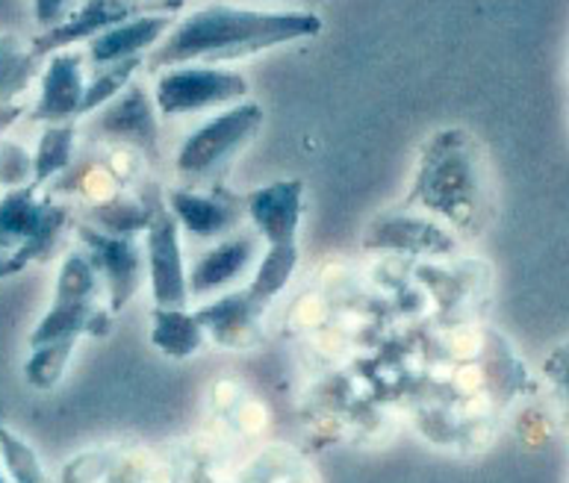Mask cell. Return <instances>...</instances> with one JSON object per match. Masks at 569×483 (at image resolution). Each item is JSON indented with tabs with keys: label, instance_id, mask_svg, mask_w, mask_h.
I'll list each match as a JSON object with an SVG mask.
<instances>
[{
	"label": "cell",
	"instance_id": "6da1fadb",
	"mask_svg": "<svg viewBox=\"0 0 569 483\" xmlns=\"http://www.w3.org/2000/svg\"><path fill=\"white\" fill-rule=\"evenodd\" d=\"M322 33L313 9H251L233 3H204L178 18L171 33L144 60L148 71L174 66H224L274 51L283 44Z\"/></svg>",
	"mask_w": 569,
	"mask_h": 483
},
{
	"label": "cell",
	"instance_id": "7a4b0ae2",
	"mask_svg": "<svg viewBox=\"0 0 569 483\" xmlns=\"http://www.w3.org/2000/svg\"><path fill=\"white\" fill-rule=\"evenodd\" d=\"M408 207L431 215L455 237H478L490 212V180L481 144L463 128L437 130L419 151Z\"/></svg>",
	"mask_w": 569,
	"mask_h": 483
},
{
	"label": "cell",
	"instance_id": "3957f363",
	"mask_svg": "<svg viewBox=\"0 0 569 483\" xmlns=\"http://www.w3.org/2000/svg\"><path fill=\"white\" fill-rule=\"evenodd\" d=\"M112 310L107 304L103 280L83 248H71L62 254L53 283L51 306L27 336V348L48 345V342L80 340V336H101L110 331Z\"/></svg>",
	"mask_w": 569,
	"mask_h": 483
},
{
	"label": "cell",
	"instance_id": "277c9868",
	"mask_svg": "<svg viewBox=\"0 0 569 483\" xmlns=\"http://www.w3.org/2000/svg\"><path fill=\"white\" fill-rule=\"evenodd\" d=\"M74 221V207L60 201L51 189L24 187L0 195V251L42 263L53 254L66 228Z\"/></svg>",
	"mask_w": 569,
	"mask_h": 483
},
{
	"label": "cell",
	"instance_id": "5b68a950",
	"mask_svg": "<svg viewBox=\"0 0 569 483\" xmlns=\"http://www.w3.org/2000/svg\"><path fill=\"white\" fill-rule=\"evenodd\" d=\"M263 121V107L251 98L216 112L180 142L174 153V174L187 183L213 178L260 133Z\"/></svg>",
	"mask_w": 569,
	"mask_h": 483
},
{
	"label": "cell",
	"instance_id": "8992f818",
	"mask_svg": "<svg viewBox=\"0 0 569 483\" xmlns=\"http://www.w3.org/2000/svg\"><path fill=\"white\" fill-rule=\"evenodd\" d=\"M153 103L162 119H183L198 112L228 110L248 101L251 83L237 69L224 66H174L153 77Z\"/></svg>",
	"mask_w": 569,
	"mask_h": 483
},
{
	"label": "cell",
	"instance_id": "52a82bcc",
	"mask_svg": "<svg viewBox=\"0 0 569 483\" xmlns=\"http://www.w3.org/2000/svg\"><path fill=\"white\" fill-rule=\"evenodd\" d=\"M86 130L94 142L130 148L151 162L160 160V110L153 103V92H148L139 80H133L103 110L89 115Z\"/></svg>",
	"mask_w": 569,
	"mask_h": 483
},
{
	"label": "cell",
	"instance_id": "ba28073f",
	"mask_svg": "<svg viewBox=\"0 0 569 483\" xmlns=\"http://www.w3.org/2000/svg\"><path fill=\"white\" fill-rule=\"evenodd\" d=\"M183 230L171 215L166 195L153 207V219L144 230V263H148V283H151L153 306L166 310H187L189 295V265L183 256Z\"/></svg>",
	"mask_w": 569,
	"mask_h": 483
},
{
	"label": "cell",
	"instance_id": "9c48e42d",
	"mask_svg": "<svg viewBox=\"0 0 569 483\" xmlns=\"http://www.w3.org/2000/svg\"><path fill=\"white\" fill-rule=\"evenodd\" d=\"M183 0H171V3H153V0H83L80 7L71 12L60 27L44 30L36 39H30V48L39 60H48L51 53L80 48L107 33L110 27L130 21L137 16L148 12H180Z\"/></svg>",
	"mask_w": 569,
	"mask_h": 483
},
{
	"label": "cell",
	"instance_id": "30bf717a",
	"mask_svg": "<svg viewBox=\"0 0 569 483\" xmlns=\"http://www.w3.org/2000/svg\"><path fill=\"white\" fill-rule=\"evenodd\" d=\"M77 242L83 248L89 260L94 263L98 274L103 280V292H107V304L112 315L121 313L124 306L137 298L142 286L148 263H144V245H139L133 237H112L103 230L77 221Z\"/></svg>",
	"mask_w": 569,
	"mask_h": 483
},
{
	"label": "cell",
	"instance_id": "8fae6325",
	"mask_svg": "<svg viewBox=\"0 0 569 483\" xmlns=\"http://www.w3.org/2000/svg\"><path fill=\"white\" fill-rule=\"evenodd\" d=\"M86 51L69 48V51L51 53L42 62V74H39V94H36L33 107L27 110L30 124H66V121L83 119L86 103Z\"/></svg>",
	"mask_w": 569,
	"mask_h": 483
},
{
	"label": "cell",
	"instance_id": "7c38bea8",
	"mask_svg": "<svg viewBox=\"0 0 569 483\" xmlns=\"http://www.w3.org/2000/svg\"><path fill=\"white\" fill-rule=\"evenodd\" d=\"M246 219L266 248H298V230L305 221V180H272L242 198Z\"/></svg>",
	"mask_w": 569,
	"mask_h": 483
},
{
	"label": "cell",
	"instance_id": "4fadbf2b",
	"mask_svg": "<svg viewBox=\"0 0 569 483\" xmlns=\"http://www.w3.org/2000/svg\"><path fill=\"white\" fill-rule=\"evenodd\" d=\"M166 204L171 215L178 219L180 230L189 233L198 242L210 239H228L239 228V221L246 219L242 198H230L224 192H198L192 187H174L166 192Z\"/></svg>",
	"mask_w": 569,
	"mask_h": 483
},
{
	"label": "cell",
	"instance_id": "5bb4252c",
	"mask_svg": "<svg viewBox=\"0 0 569 483\" xmlns=\"http://www.w3.org/2000/svg\"><path fill=\"white\" fill-rule=\"evenodd\" d=\"M174 24H178V12H148V16L121 21L86 44V60L94 69H107V66L128 60H148V53L171 33Z\"/></svg>",
	"mask_w": 569,
	"mask_h": 483
},
{
	"label": "cell",
	"instance_id": "9a60e30c",
	"mask_svg": "<svg viewBox=\"0 0 569 483\" xmlns=\"http://www.w3.org/2000/svg\"><path fill=\"white\" fill-rule=\"evenodd\" d=\"M260 237L257 233H233L207 248L189 269V295L204 298L230 286L260 263Z\"/></svg>",
	"mask_w": 569,
	"mask_h": 483
},
{
	"label": "cell",
	"instance_id": "2e32d148",
	"mask_svg": "<svg viewBox=\"0 0 569 483\" xmlns=\"http://www.w3.org/2000/svg\"><path fill=\"white\" fill-rule=\"evenodd\" d=\"M196 313L204 324L207 340L228 348V351H242V348L254 345L266 304H260L248 289H237V292L216 298L210 304L198 306Z\"/></svg>",
	"mask_w": 569,
	"mask_h": 483
},
{
	"label": "cell",
	"instance_id": "e0dca14e",
	"mask_svg": "<svg viewBox=\"0 0 569 483\" xmlns=\"http://www.w3.org/2000/svg\"><path fill=\"white\" fill-rule=\"evenodd\" d=\"M369 248H396L410 254H451L458 248V237L446 230L431 215H405V212H387L369 228Z\"/></svg>",
	"mask_w": 569,
	"mask_h": 483
},
{
	"label": "cell",
	"instance_id": "ac0fdd59",
	"mask_svg": "<svg viewBox=\"0 0 569 483\" xmlns=\"http://www.w3.org/2000/svg\"><path fill=\"white\" fill-rule=\"evenodd\" d=\"M160 189L144 187V195H130V192H116L112 198L101 201V204H89L83 212L86 224L112 233V237H133L148 230L153 219V207L160 201Z\"/></svg>",
	"mask_w": 569,
	"mask_h": 483
},
{
	"label": "cell",
	"instance_id": "d6986e66",
	"mask_svg": "<svg viewBox=\"0 0 569 483\" xmlns=\"http://www.w3.org/2000/svg\"><path fill=\"white\" fill-rule=\"evenodd\" d=\"M207 331L192 310H166L153 306L151 313V345L169 360H189L204 351Z\"/></svg>",
	"mask_w": 569,
	"mask_h": 483
},
{
	"label": "cell",
	"instance_id": "ffe728a7",
	"mask_svg": "<svg viewBox=\"0 0 569 483\" xmlns=\"http://www.w3.org/2000/svg\"><path fill=\"white\" fill-rule=\"evenodd\" d=\"M77 137H80L77 121L44 124L33 148V187L48 189L74 165Z\"/></svg>",
	"mask_w": 569,
	"mask_h": 483
},
{
	"label": "cell",
	"instance_id": "44dd1931",
	"mask_svg": "<svg viewBox=\"0 0 569 483\" xmlns=\"http://www.w3.org/2000/svg\"><path fill=\"white\" fill-rule=\"evenodd\" d=\"M42 62L21 36H0V103H21L30 83L42 74Z\"/></svg>",
	"mask_w": 569,
	"mask_h": 483
},
{
	"label": "cell",
	"instance_id": "7402d4cb",
	"mask_svg": "<svg viewBox=\"0 0 569 483\" xmlns=\"http://www.w3.org/2000/svg\"><path fill=\"white\" fill-rule=\"evenodd\" d=\"M77 340H62V342H48V345L30 348L24 365H21V374H24V383L36 392H51L57 390L69 372L71 360H74Z\"/></svg>",
	"mask_w": 569,
	"mask_h": 483
},
{
	"label": "cell",
	"instance_id": "603a6c76",
	"mask_svg": "<svg viewBox=\"0 0 569 483\" xmlns=\"http://www.w3.org/2000/svg\"><path fill=\"white\" fill-rule=\"evenodd\" d=\"M298 263H301L298 248H266L246 289L260 304L269 306L289 286L292 274L298 272Z\"/></svg>",
	"mask_w": 569,
	"mask_h": 483
},
{
	"label": "cell",
	"instance_id": "cb8c5ba5",
	"mask_svg": "<svg viewBox=\"0 0 569 483\" xmlns=\"http://www.w3.org/2000/svg\"><path fill=\"white\" fill-rule=\"evenodd\" d=\"M0 469L12 483H48L39 451L9 424H0Z\"/></svg>",
	"mask_w": 569,
	"mask_h": 483
},
{
	"label": "cell",
	"instance_id": "d4e9b609",
	"mask_svg": "<svg viewBox=\"0 0 569 483\" xmlns=\"http://www.w3.org/2000/svg\"><path fill=\"white\" fill-rule=\"evenodd\" d=\"M142 69L144 60H128L116 62V66H107V69H94V74L89 77V85H86L83 119H89V115H94L98 110H103L107 103L116 101V98L137 80V74Z\"/></svg>",
	"mask_w": 569,
	"mask_h": 483
},
{
	"label": "cell",
	"instance_id": "484cf974",
	"mask_svg": "<svg viewBox=\"0 0 569 483\" xmlns=\"http://www.w3.org/2000/svg\"><path fill=\"white\" fill-rule=\"evenodd\" d=\"M33 183V151L12 137L0 139V189H24Z\"/></svg>",
	"mask_w": 569,
	"mask_h": 483
},
{
	"label": "cell",
	"instance_id": "4316f807",
	"mask_svg": "<svg viewBox=\"0 0 569 483\" xmlns=\"http://www.w3.org/2000/svg\"><path fill=\"white\" fill-rule=\"evenodd\" d=\"M110 472V457L107 451H83L71 457L60 472L62 483H98Z\"/></svg>",
	"mask_w": 569,
	"mask_h": 483
},
{
	"label": "cell",
	"instance_id": "83f0119b",
	"mask_svg": "<svg viewBox=\"0 0 569 483\" xmlns=\"http://www.w3.org/2000/svg\"><path fill=\"white\" fill-rule=\"evenodd\" d=\"M83 0H33V18L39 30H53V27H60L66 18L80 7Z\"/></svg>",
	"mask_w": 569,
	"mask_h": 483
},
{
	"label": "cell",
	"instance_id": "f1b7e54d",
	"mask_svg": "<svg viewBox=\"0 0 569 483\" xmlns=\"http://www.w3.org/2000/svg\"><path fill=\"white\" fill-rule=\"evenodd\" d=\"M546 374L555 381V386H558V392H561L563 407H567L569 413V345H563L561 351L546 363Z\"/></svg>",
	"mask_w": 569,
	"mask_h": 483
},
{
	"label": "cell",
	"instance_id": "f546056e",
	"mask_svg": "<svg viewBox=\"0 0 569 483\" xmlns=\"http://www.w3.org/2000/svg\"><path fill=\"white\" fill-rule=\"evenodd\" d=\"M287 3H298V7H305V9H313L316 3H322V0H287Z\"/></svg>",
	"mask_w": 569,
	"mask_h": 483
},
{
	"label": "cell",
	"instance_id": "4dcf8cb0",
	"mask_svg": "<svg viewBox=\"0 0 569 483\" xmlns=\"http://www.w3.org/2000/svg\"><path fill=\"white\" fill-rule=\"evenodd\" d=\"M0 483H12V481H9V477H7V472H3V469H0Z\"/></svg>",
	"mask_w": 569,
	"mask_h": 483
},
{
	"label": "cell",
	"instance_id": "1f68e13d",
	"mask_svg": "<svg viewBox=\"0 0 569 483\" xmlns=\"http://www.w3.org/2000/svg\"><path fill=\"white\" fill-rule=\"evenodd\" d=\"M153 3H171V0H153Z\"/></svg>",
	"mask_w": 569,
	"mask_h": 483
}]
</instances>
